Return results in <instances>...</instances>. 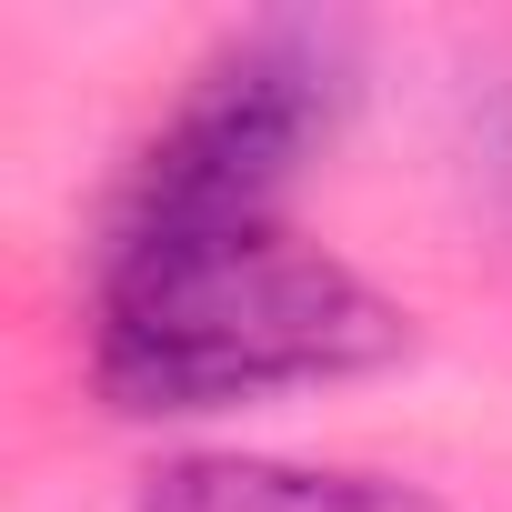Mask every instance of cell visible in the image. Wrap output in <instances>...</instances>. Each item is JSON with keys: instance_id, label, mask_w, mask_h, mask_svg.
<instances>
[{"instance_id": "1", "label": "cell", "mask_w": 512, "mask_h": 512, "mask_svg": "<svg viewBox=\"0 0 512 512\" xmlns=\"http://www.w3.org/2000/svg\"><path fill=\"white\" fill-rule=\"evenodd\" d=\"M412 352V312L302 231H221L101 251L91 382L141 422H191L312 382H362Z\"/></svg>"}, {"instance_id": "2", "label": "cell", "mask_w": 512, "mask_h": 512, "mask_svg": "<svg viewBox=\"0 0 512 512\" xmlns=\"http://www.w3.org/2000/svg\"><path fill=\"white\" fill-rule=\"evenodd\" d=\"M342 101H352V41H342L332 21L231 31V41L191 71V91L171 101V121L141 141L101 251L272 231V221H282V191H292L302 161L332 141Z\"/></svg>"}, {"instance_id": "3", "label": "cell", "mask_w": 512, "mask_h": 512, "mask_svg": "<svg viewBox=\"0 0 512 512\" xmlns=\"http://www.w3.org/2000/svg\"><path fill=\"white\" fill-rule=\"evenodd\" d=\"M141 512H442L392 472L272 462V452H181L141 482Z\"/></svg>"}]
</instances>
